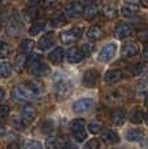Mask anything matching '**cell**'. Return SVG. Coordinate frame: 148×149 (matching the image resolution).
Listing matches in <instances>:
<instances>
[{
  "instance_id": "ba28073f",
  "label": "cell",
  "mask_w": 148,
  "mask_h": 149,
  "mask_svg": "<svg viewBox=\"0 0 148 149\" xmlns=\"http://www.w3.org/2000/svg\"><path fill=\"white\" fill-rule=\"evenodd\" d=\"M100 3L98 1V0H94V1H90L89 4L84 7V17H86L87 19H94L96 16L99 14V12H100Z\"/></svg>"
},
{
  "instance_id": "e0dca14e",
  "label": "cell",
  "mask_w": 148,
  "mask_h": 149,
  "mask_svg": "<svg viewBox=\"0 0 148 149\" xmlns=\"http://www.w3.org/2000/svg\"><path fill=\"white\" fill-rule=\"evenodd\" d=\"M138 12H139V7L136 3H126V4H124L121 8L122 16L126 17V18H130V17L135 16V14H138Z\"/></svg>"
},
{
  "instance_id": "603a6c76",
  "label": "cell",
  "mask_w": 148,
  "mask_h": 149,
  "mask_svg": "<svg viewBox=\"0 0 148 149\" xmlns=\"http://www.w3.org/2000/svg\"><path fill=\"white\" fill-rule=\"evenodd\" d=\"M144 137V134L142 130L139 128H131L126 132V139L129 141H138V140H142Z\"/></svg>"
},
{
  "instance_id": "11a10c76",
  "label": "cell",
  "mask_w": 148,
  "mask_h": 149,
  "mask_svg": "<svg viewBox=\"0 0 148 149\" xmlns=\"http://www.w3.org/2000/svg\"><path fill=\"white\" fill-rule=\"evenodd\" d=\"M1 1H3V0H0V3H1Z\"/></svg>"
},
{
  "instance_id": "6da1fadb",
  "label": "cell",
  "mask_w": 148,
  "mask_h": 149,
  "mask_svg": "<svg viewBox=\"0 0 148 149\" xmlns=\"http://www.w3.org/2000/svg\"><path fill=\"white\" fill-rule=\"evenodd\" d=\"M42 91L40 86L36 83H25V84H17L12 90L13 99L18 101H26V100L33 99Z\"/></svg>"
},
{
  "instance_id": "bcb514c9",
  "label": "cell",
  "mask_w": 148,
  "mask_h": 149,
  "mask_svg": "<svg viewBox=\"0 0 148 149\" xmlns=\"http://www.w3.org/2000/svg\"><path fill=\"white\" fill-rule=\"evenodd\" d=\"M7 149H20V144H18V143H15V141H13V143H10V144L8 145Z\"/></svg>"
},
{
  "instance_id": "3957f363",
  "label": "cell",
  "mask_w": 148,
  "mask_h": 149,
  "mask_svg": "<svg viewBox=\"0 0 148 149\" xmlns=\"http://www.w3.org/2000/svg\"><path fill=\"white\" fill-rule=\"evenodd\" d=\"M70 127H72V134L77 141L81 143L83 140H86L87 132H86V128H84L83 119H74L72 122V125H70Z\"/></svg>"
},
{
  "instance_id": "277c9868",
  "label": "cell",
  "mask_w": 148,
  "mask_h": 149,
  "mask_svg": "<svg viewBox=\"0 0 148 149\" xmlns=\"http://www.w3.org/2000/svg\"><path fill=\"white\" fill-rule=\"evenodd\" d=\"M94 107V100L89 97H83V99L77 100L73 104V111L74 113H84V111L90 110Z\"/></svg>"
},
{
  "instance_id": "681fc988",
  "label": "cell",
  "mask_w": 148,
  "mask_h": 149,
  "mask_svg": "<svg viewBox=\"0 0 148 149\" xmlns=\"http://www.w3.org/2000/svg\"><path fill=\"white\" fill-rule=\"evenodd\" d=\"M5 97V91L3 90V88H0V101H3Z\"/></svg>"
},
{
  "instance_id": "30bf717a",
  "label": "cell",
  "mask_w": 148,
  "mask_h": 149,
  "mask_svg": "<svg viewBox=\"0 0 148 149\" xmlns=\"http://www.w3.org/2000/svg\"><path fill=\"white\" fill-rule=\"evenodd\" d=\"M64 57H65V51L64 48L61 47H56L55 49H52L50 53H48V60L50 62H52L53 65H59L64 61Z\"/></svg>"
},
{
  "instance_id": "ffe728a7",
  "label": "cell",
  "mask_w": 148,
  "mask_h": 149,
  "mask_svg": "<svg viewBox=\"0 0 148 149\" xmlns=\"http://www.w3.org/2000/svg\"><path fill=\"white\" fill-rule=\"evenodd\" d=\"M101 139H103L107 144H116V143L119 141L117 132L113 130H105L104 132L101 134Z\"/></svg>"
},
{
  "instance_id": "5b68a950",
  "label": "cell",
  "mask_w": 148,
  "mask_h": 149,
  "mask_svg": "<svg viewBox=\"0 0 148 149\" xmlns=\"http://www.w3.org/2000/svg\"><path fill=\"white\" fill-rule=\"evenodd\" d=\"M99 77H100V74H99V71L96 70V69H89V70L83 74L82 82H83V84L86 86V87H95L96 83L99 81Z\"/></svg>"
},
{
  "instance_id": "f907efd6",
  "label": "cell",
  "mask_w": 148,
  "mask_h": 149,
  "mask_svg": "<svg viewBox=\"0 0 148 149\" xmlns=\"http://www.w3.org/2000/svg\"><path fill=\"white\" fill-rule=\"evenodd\" d=\"M140 4L143 5L144 8H148V0H140Z\"/></svg>"
},
{
  "instance_id": "f1b7e54d",
  "label": "cell",
  "mask_w": 148,
  "mask_h": 149,
  "mask_svg": "<svg viewBox=\"0 0 148 149\" xmlns=\"http://www.w3.org/2000/svg\"><path fill=\"white\" fill-rule=\"evenodd\" d=\"M45 29V22H35L34 25H31V27L29 29V34L31 36L38 35L39 33H42Z\"/></svg>"
},
{
  "instance_id": "c3c4849f",
  "label": "cell",
  "mask_w": 148,
  "mask_h": 149,
  "mask_svg": "<svg viewBox=\"0 0 148 149\" xmlns=\"http://www.w3.org/2000/svg\"><path fill=\"white\" fill-rule=\"evenodd\" d=\"M143 60H146V61H148V47L144 48V51H143Z\"/></svg>"
},
{
  "instance_id": "484cf974",
  "label": "cell",
  "mask_w": 148,
  "mask_h": 149,
  "mask_svg": "<svg viewBox=\"0 0 148 149\" xmlns=\"http://www.w3.org/2000/svg\"><path fill=\"white\" fill-rule=\"evenodd\" d=\"M62 144H64V143H62L60 139L51 136L45 140V149H60Z\"/></svg>"
},
{
  "instance_id": "b9f144b4",
  "label": "cell",
  "mask_w": 148,
  "mask_h": 149,
  "mask_svg": "<svg viewBox=\"0 0 148 149\" xmlns=\"http://www.w3.org/2000/svg\"><path fill=\"white\" fill-rule=\"evenodd\" d=\"M144 71V65L142 64H138V65H134L131 68V74L133 75H139V74H142Z\"/></svg>"
},
{
  "instance_id": "f35d334b",
  "label": "cell",
  "mask_w": 148,
  "mask_h": 149,
  "mask_svg": "<svg viewBox=\"0 0 148 149\" xmlns=\"http://www.w3.org/2000/svg\"><path fill=\"white\" fill-rule=\"evenodd\" d=\"M81 51H82V53H83V56H89L94 51V45L91 44V43H84V44H82Z\"/></svg>"
},
{
  "instance_id": "5bb4252c",
  "label": "cell",
  "mask_w": 148,
  "mask_h": 149,
  "mask_svg": "<svg viewBox=\"0 0 148 149\" xmlns=\"http://www.w3.org/2000/svg\"><path fill=\"white\" fill-rule=\"evenodd\" d=\"M83 57L84 56H83V53H82L81 48H77V47L70 48L66 53V58L70 64H78V62H81L82 60H83Z\"/></svg>"
},
{
  "instance_id": "db71d44e",
  "label": "cell",
  "mask_w": 148,
  "mask_h": 149,
  "mask_svg": "<svg viewBox=\"0 0 148 149\" xmlns=\"http://www.w3.org/2000/svg\"><path fill=\"white\" fill-rule=\"evenodd\" d=\"M146 101H147V105H148V97H147V100H146Z\"/></svg>"
},
{
  "instance_id": "7dc6e473",
  "label": "cell",
  "mask_w": 148,
  "mask_h": 149,
  "mask_svg": "<svg viewBox=\"0 0 148 149\" xmlns=\"http://www.w3.org/2000/svg\"><path fill=\"white\" fill-rule=\"evenodd\" d=\"M26 3L30 5V7H35V5L39 3V0H26Z\"/></svg>"
},
{
  "instance_id": "4316f807",
  "label": "cell",
  "mask_w": 148,
  "mask_h": 149,
  "mask_svg": "<svg viewBox=\"0 0 148 149\" xmlns=\"http://www.w3.org/2000/svg\"><path fill=\"white\" fill-rule=\"evenodd\" d=\"M12 74V65L9 62H0V78H9Z\"/></svg>"
},
{
  "instance_id": "60d3db41",
  "label": "cell",
  "mask_w": 148,
  "mask_h": 149,
  "mask_svg": "<svg viewBox=\"0 0 148 149\" xmlns=\"http://www.w3.org/2000/svg\"><path fill=\"white\" fill-rule=\"evenodd\" d=\"M12 122H13V126H15L17 130H24L25 126H26V125H25V122H24V119H22V118H17V117H16V118H13Z\"/></svg>"
},
{
  "instance_id": "7402d4cb",
  "label": "cell",
  "mask_w": 148,
  "mask_h": 149,
  "mask_svg": "<svg viewBox=\"0 0 148 149\" xmlns=\"http://www.w3.org/2000/svg\"><path fill=\"white\" fill-rule=\"evenodd\" d=\"M144 119V113L140 108H134L130 113V121L131 123H135V125H139L142 123Z\"/></svg>"
},
{
  "instance_id": "9a60e30c",
  "label": "cell",
  "mask_w": 148,
  "mask_h": 149,
  "mask_svg": "<svg viewBox=\"0 0 148 149\" xmlns=\"http://www.w3.org/2000/svg\"><path fill=\"white\" fill-rule=\"evenodd\" d=\"M122 78V71L121 70H116V69H113V70H108L107 73H105L104 75V81L107 84H116V83H118L121 81Z\"/></svg>"
},
{
  "instance_id": "816d5d0a",
  "label": "cell",
  "mask_w": 148,
  "mask_h": 149,
  "mask_svg": "<svg viewBox=\"0 0 148 149\" xmlns=\"http://www.w3.org/2000/svg\"><path fill=\"white\" fill-rule=\"evenodd\" d=\"M144 121H146V123L148 125V111H147L146 114H144Z\"/></svg>"
},
{
  "instance_id": "7c38bea8",
  "label": "cell",
  "mask_w": 148,
  "mask_h": 149,
  "mask_svg": "<svg viewBox=\"0 0 148 149\" xmlns=\"http://www.w3.org/2000/svg\"><path fill=\"white\" fill-rule=\"evenodd\" d=\"M36 114L38 111L33 105H25L21 109V118L24 119V122H33L36 118Z\"/></svg>"
},
{
  "instance_id": "7a4b0ae2",
  "label": "cell",
  "mask_w": 148,
  "mask_h": 149,
  "mask_svg": "<svg viewBox=\"0 0 148 149\" xmlns=\"http://www.w3.org/2000/svg\"><path fill=\"white\" fill-rule=\"evenodd\" d=\"M83 34V29L82 27H73L70 30L62 31L60 34V40H61L62 44H72V43L77 42Z\"/></svg>"
},
{
  "instance_id": "d6986e66",
  "label": "cell",
  "mask_w": 148,
  "mask_h": 149,
  "mask_svg": "<svg viewBox=\"0 0 148 149\" xmlns=\"http://www.w3.org/2000/svg\"><path fill=\"white\" fill-rule=\"evenodd\" d=\"M42 60H43V57H42L40 54H31V56H29V58L26 60L25 69H27L31 73L36 66H39V65L42 64Z\"/></svg>"
},
{
  "instance_id": "836d02e7",
  "label": "cell",
  "mask_w": 148,
  "mask_h": 149,
  "mask_svg": "<svg viewBox=\"0 0 148 149\" xmlns=\"http://www.w3.org/2000/svg\"><path fill=\"white\" fill-rule=\"evenodd\" d=\"M36 16H38V8L36 7H29L26 10H25V17H26L27 21L35 19Z\"/></svg>"
},
{
  "instance_id": "1f68e13d",
  "label": "cell",
  "mask_w": 148,
  "mask_h": 149,
  "mask_svg": "<svg viewBox=\"0 0 148 149\" xmlns=\"http://www.w3.org/2000/svg\"><path fill=\"white\" fill-rule=\"evenodd\" d=\"M7 34L9 36H18L20 34H21V26H20L18 24H10L8 25L7 27Z\"/></svg>"
},
{
  "instance_id": "cb8c5ba5",
  "label": "cell",
  "mask_w": 148,
  "mask_h": 149,
  "mask_svg": "<svg viewBox=\"0 0 148 149\" xmlns=\"http://www.w3.org/2000/svg\"><path fill=\"white\" fill-rule=\"evenodd\" d=\"M122 99H124V92L121 90H113L110 92H108L107 96H105V100L108 102H117Z\"/></svg>"
},
{
  "instance_id": "ab89813d",
  "label": "cell",
  "mask_w": 148,
  "mask_h": 149,
  "mask_svg": "<svg viewBox=\"0 0 148 149\" xmlns=\"http://www.w3.org/2000/svg\"><path fill=\"white\" fill-rule=\"evenodd\" d=\"M42 131H43L44 134H50L53 131V123L52 121H45L42 123Z\"/></svg>"
},
{
  "instance_id": "9c48e42d",
  "label": "cell",
  "mask_w": 148,
  "mask_h": 149,
  "mask_svg": "<svg viewBox=\"0 0 148 149\" xmlns=\"http://www.w3.org/2000/svg\"><path fill=\"white\" fill-rule=\"evenodd\" d=\"M133 31V26L126 22H119L114 29V36L117 39H125L126 36H129Z\"/></svg>"
},
{
  "instance_id": "74e56055",
  "label": "cell",
  "mask_w": 148,
  "mask_h": 149,
  "mask_svg": "<svg viewBox=\"0 0 148 149\" xmlns=\"http://www.w3.org/2000/svg\"><path fill=\"white\" fill-rule=\"evenodd\" d=\"M100 147V143H99L98 139H91L89 141L86 143V145H84V149H99Z\"/></svg>"
},
{
  "instance_id": "8fae6325",
  "label": "cell",
  "mask_w": 148,
  "mask_h": 149,
  "mask_svg": "<svg viewBox=\"0 0 148 149\" xmlns=\"http://www.w3.org/2000/svg\"><path fill=\"white\" fill-rule=\"evenodd\" d=\"M53 44H55V34L53 33L44 34L38 42V47H39V49H42V51L50 49Z\"/></svg>"
},
{
  "instance_id": "4dcf8cb0",
  "label": "cell",
  "mask_w": 148,
  "mask_h": 149,
  "mask_svg": "<svg viewBox=\"0 0 148 149\" xmlns=\"http://www.w3.org/2000/svg\"><path fill=\"white\" fill-rule=\"evenodd\" d=\"M31 73H33L34 75H36V77H43V75H45V74L50 73V66L42 62V64L39 65V66H36L33 71H31Z\"/></svg>"
},
{
  "instance_id": "7bdbcfd3",
  "label": "cell",
  "mask_w": 148,
  "mask_h": 149,
  "mask_svg": "<svg viewBox=\"0 0 148 149\" xmlns=\"http://www.w3.org/2000/svg\"><path fill=\"white\" fill-rule=\"evenodd\" d=\"M26 149H43L42 144L39 141H35V140H31L26 144Z\"/></svg>"
},
{
  "instance_id": "f6af8a7d",
  "label": "cell",
  "mask_w": 148,
  "mask_h": 149,
  "mask_svg": "<svg viewBox=\"0 0 148 149\" xmlns=\"http://www.w3.org/2000/svg\"><path fill=\"white\" fill-rule=\"evenodd\" d=\"M43 5L45 8H55L57 5V0H43Z\"/></svg>"
},
{
  "instance_id": "4fadbf2b",
  "label": "cell",
  "mask_w": 148,
  "mask_h": 149,
  "mask_svg": "<svg viewBox=\"0 0 148 149\" xmlns=\"http://www.w3.org/2000/svg\"><path fill=\"white\" fill-rule=\"evenodd\" d=\"M110 119H112L113 125L122 126L125 123V121H126V111H125V109H122V108L114 109L112 111V114H110Z\"/></svg>"
},
{
  "instance_id": "ac0fdd59",
  "label": "cell",
  "mask_w": 148,
  "mask_h": 149,
  "mask_svg": "<svg viewBox=\"0 0 148 149\" xmlns=\"http://www.w3.org/2000/svg\"><path fill=\"white\" fill-rule=\"evenodd\" d=\"M139 53V45L134 42H129L122 47V54L126 57H134Z\"/></svg>"
},
{
  "instance_id": "8992f818",
  "label": "cell",
  "mask_w": 148,
  "mask_h": 149,
  "mask_svg": "<svg viewBox=\"0 0 148 149\" xmlns=\"http://www.w3.org/2000/svg\"><path fill=\"white\" fill-rule=\"evenodd\" d=\"M116 44L114 43H109V44L104 45L103 48H101L100 53H99V61L100 62H108L109 60L113 58V56H114L116 53Z\"/></svg>"
},
{
  "instance_id": "8d00e7d4",
  "label": "cell",
  "mask_w": 148,
  "mask_h": 149,
  "mask_svg": "<svg viewBox=\"0 0 148 149\" xmlns=\"http://www.w3.org/2000/svg\"><path fill=\"white\" fill-rule=\"evenodd\" d=\"M89 130L91 134H99L101 131V123L99 122H91L89 125Z\"/></svg>"
},
{
  "instance_id": "e575fe53",
  "label": "cell",
  "mask_w": 148,
  "mask_h": 149,
  "mask_svg": "<svg viewBox=\"0 0 148 149\" xmlns=\"http://www.w3.org/2000/svg\"><path fill=\"white\" fill-rule=\"evenodd\" d=\"M26 57H25V54H21V56L17 57L16 60V64H15V68L17 69L18 71H21L22 69H25V65H26Z\"/></svg>"
},
{
  "instance_id": "44dd1931",
  "label": "cell",
  "mask_w": 148,
  "mask_h": 149,
  "mask_svg": "<svg viewBox=\"0 0 148 149\" xmlns=\"http://www.w3.org/2000/svg\"><path fill=\"white\" fill-rule=\"evenodd\" d=\"M104 36V33L103 30H101L100 27L98 26H91L89 30H87V38L90 39V40H100L101 38Z\"/></svg>"
},
{
  "instance_id": "d590c367",
  "label": "cell",
  "mask_w": 148,
  "mask_h": 149,
  "mask_svg": "<svg viewBox=\"0 0 148 149\" xmlns=\"http://www.w3.org/2000/svg\"><path fill=\"white\" fill-rule=\"evenodd\" d=\"M136 36H138V39H140V40L143 42H148V27H142L138 30V33H136Z\"/></svg>"
},
{
  "instance_id": "d4e9b609",
  "label": "cell",
  "mask_w": 148,
  "mask_h": 149,
  "mask_svg": "<svg viewBox=\"0 0 148 149\" xmlns=\"http://www.w3.org/2000/svg\"><path fill=\"white\" fill-rule=\"evenodd\" d=\"M34 49V42L31 39H24L20 44V53L21 54H27Z\"/></svg>"
},
{
  "instance_id": "f546056e",
  "label": "cell",
  "mask_w": 148,
  "mask_h": 149,
  "mask_svg": "<svg viewBox=\"0 0 148 149\" xmlns=\"http://www.w3.org/2000/svg\"><path fill=\"white\" fill-rule=\"evenodd\" d=\"M51 26H53V27H61V26H64L65 24H66V18H65V16L64 14H57V16H55L52 19H51Z\"/></svg>"
},
{
  "instance_id": "ee69618b",
  "label": "cell",
  "mask_w": 148,
  "mask_h": 149,
  "mask_svg": "<svg viewBox=\"0 0 148 149\" xmlns=\"http://www.w3.org/2000/svg\"><path fill=\"white\" fill-rule=\"evenodd\" d=\"M9 116V107L8 105H0V118H7Z\"/></svg>"
},
{
  "instance_id": "83f0119b",
  "label": "cell",
  "mask_w": 148,
  "mask_h": 149,
  "mask_svg": "<svg viewBox=\"0 0 148 149\" xmlns=\"http://www.w3.org/2000/svg\"><path fill=\"white\" fill-rule=\"evenodd\" d=\"M101 12H103L104 17H107V18H114L117 16V9L112 4H105L103 9H101Z\"/></svg>"
},
{
  "instance_id": "2e32d148",
  "label": "cell",
  "mask_w": 148,
  "mask_h": 149,
  "mask_svg": "<svg viewBox=\"0 0 148 149\" xmlns=\"http://www.w3.org/2000/svg\"><path fill=\"white\" fill-rule=\"evenodd\" d=\"M83 12H84V7L78 1L72 3V4H69L68 5V8H66V16L70 17V18L81 16Z\"/></svg>"
},
{
  "instance_id": "d6a6232c",
  "label": "cell",
  "mask_w": 148,
  "mask_h": 149,
  "mask_svg": "<svg viewBox=\"0 0 148 149\" xmlns=\"http://www.w3.org/2000/svg\"><path fill=\"white\" fill-rule=\"evenodd\" d=\"M12 53V47L7 43H1L0 44V58H7Z\"/></svg>"
},
{
  "instance_id": "52a82bcc",
  "label": "cell",
  "mask_w": 148,
  "mask_h": 149,
  "mask_svg": "<svg viewBox=\"0 0 148 149\" xmlns=\"http://www.w3.org/2000/svg\"><path fill=\"white\" fill-rule=\"evenodd\" d=\"M56 81V79H55ZM55 93L59 99H64L70 93V86L65 79L61 81H56L55 82Z\"/></svg>"
},
{
  "instance_id": "f5cc1de1",
  "label": "cell",
  "mask_w": 148,
  "mask_h": 149,
  "mask_svg": "<svg viewBox=\"0 0 148 149\" xmlns=\"http://www.w3.org/2000/svg\"><path fill=\"white\" fill-rule=\"evenodd\" d=\"M1 27H3V25H1V21H0V30H1Z\"/></svg>"
}]
</instances>
